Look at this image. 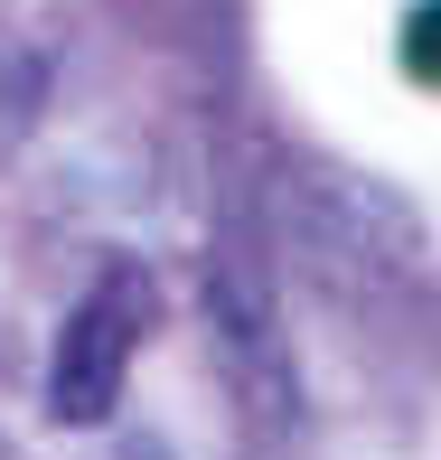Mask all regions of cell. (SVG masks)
I'll return each instance as SVG.
<instances>
[{"label": "cell", "instance_id": "6da1fadb", "mask_svg": "<svg viewBox=\"0 0 441 460\" xmlns=\"http://www.w3.org/2000/svg\"><path fill=\"white\" fill-rule=\"evenodd\" d=\"M141 339H151V273L141 263H113L94 273V291L66 310L48 358V413L57 423H103L122 404V376H132Z\"/></svg>", "mask_w": 441, "mask_h": 460}, {"label": "cell", "instance_id": "7a4b0ae2", "mask_svg": "<svg viewBox=\"0 0 441 460\" xmlns=\"http://www.w3.org/2000/svg\"><path fill=\"white\" fill-rule=\"evenodd\" d=\"M404 57H413V75H441V0H423L404 19Z\"/></svg>", "mask_w": 441, "mask_h": 460}]
</instances>
